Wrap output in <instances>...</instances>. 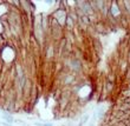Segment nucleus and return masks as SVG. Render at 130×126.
<instances>
[{
    "label": "nucleus",
    "mask_w": 130,
    "mask_h": 126,
    "mask_svg": "<svg viewBox=\"0 0 130 126\" xmlns=\"http://www.w3.org/2000/svg\"><path fill=\"white\" fill-rule=\"evenodd\" d=\"M1 118H3V121H5V123L12 124V125L15 123V118L12 114H10V113H4L3 116H1Z\"/></svg>",
    "instance_id": "nucleus-1"
}]
</instances>
